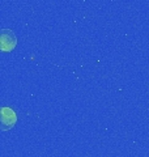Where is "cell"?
Wrapping results in <instances>:
<instances>
[{
	"label": "cell",
	"mask_w": 149,
	"mask_h": 157,
	"mask_svg": "<svg viewBox=\"0 0 149 157\" xmlns=\"http://www.w3.org/2000/svg\"><path fill=\"white\" fill-rule=\"evenodd\" d=\"M17 122V115L12 107H0V131L12 130Z\"/></svg>",
	"instance_id": "7a4b0ae2"
},
{
	"label": "cell",
	"mask_w": 149,
	"mask_h": 157,
	"mask_svg": "<svg viewBox=\"0 0 149 157\" xmlns=\"http://www.w3.org/2000/svg\"><path fill=\"white\" fill-rule=\"evenodd\" d=\"M17 45V37L12 29H0V52H11Z\"/></svg>",
	"instance_id": "6da1fadb"
}]
</instances>
